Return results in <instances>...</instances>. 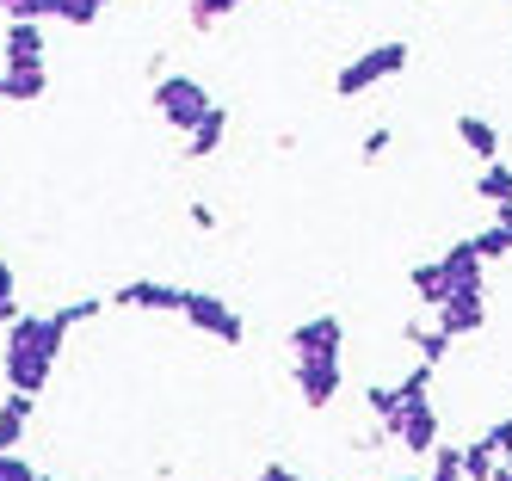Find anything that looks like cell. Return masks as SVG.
Masks as SVG:
<instances>
[{
  "label": "cell",
  "instance_id": "cell-1",
  "mask_svg": "<svg viewBox=\"0 0 512 481\" xmlns=\"http://www.w3.org/2000/svg\"><path fill=\"white\" fill-rule=\"evenodd\" d=\"M62 346H68V327L62 315H19L7 327V340H0V377H7L13 395H31L38 401L56 377V364H62Z\"/></svg>",
  "mask_w": 512,
  "mask_h": 481
},
{
  "label": "cell",
  "instance_id": "cell-2",
  "mask_svg": "<svg viewBox=\"0 0 512 481\" xmlns=\"http://www.w3.org/2000/svg\"><path fill=\"white\" fill-rule=\"evenodd\" d=\"M408 62H414V44H401V37H389V44H371V50H358V56L334 74V93H340V99H364L371 87L395 81V74H408Z\"/></svg>",
  "mask_w": 512,
  "mask_h": 481
},
{
  "label": "cell",
  "instance_id": "cell-3",
  "mask_svg": "<svg viewBox=\"0 0 512 481\" xmlns=\"http://www.w3.org/2000/svg\"><path fill=\"white\" fill-rule=\"evenodd\" d=\"M149 105H155V118H161L167 130H179V136H192V130L210 118V111H216L210 87L192 81V74H161L155 93H149Z\"/></svg>",
  "mask_w": 512,
  "mask_h": 481
},
{
  "label": "cell",
  "instance_id": "cell-4",
  "mask_svg": "<svg viewBox=\"0 0 512 481\" xmlns=\"http://www.w3.org/2000/svg\"><path fill=\"white\" fill-rule=\"evenodd\" d=\"M179 321H186L192 333H204V340H216V346H241V340H247L241 309L223 303L216 290H186V309H179Z\"/></svg>",
  "mask_w": 512,
  "mask_h": 481
},
{
  "label": "cell",
  "instance_id": "cell-5",
  "mask_svg": "<svg viewBox=\"0 0 512 481\" xmlns=\"http://www.w3.org/2000/svg\"><path fill=\"white\" fill-rule=\"evenodd\" d=\"M315 358H346V321L327 309L290 327V364H315Z\"/></svg>",
  "mask_w": 512,
  "mask_h": 481
},
{
  "label": "cell",
  "instance_id": "cell-6",
  "mask_svg": "<svg viewBox=\"0 0 512 481\" xmlns=\"http://www.w3.org/2000/svg\"><path fill=\"white\" fill-rule=\"evenodd\" d=\"M383 432H389V444H401V451H408V457H432L438 444H445V438H438L445 426H438V407H432V401L395 407V420H389Z\"/></svg>",
  "mask_w": 512,
  "mask_h": 481
},
{
  "label": "cell",
  "instance_id": "cell-7",
  "mask_svg": "<svg viewBox=\"0 0 512 481\" xmlns=\"http://www.w3.org/2000/svg\"><path fill=\"white\" fill-rule=\"evenodd\" d=\"M438 272H445V296H488V259L475 253V241H451L438 253Z\"/></svg>",
  "mask_w": 512,
  "mask_h": 481
},
{
  "label": "cell",
  "instance_id": "cell-8",
  "mask_svg": "<svg viewBox=\"0 0 512 481\" xmlns=\"http://www.w3.org/2000/svg\"><path fill=\"white\" fill-rule=\"evenodd\" d=\"M290 383H297L303 407H334L340 389H346V358H315V364H290Z\"/></svg>",
  "mask_w": 512,
  "mask_h": 481
},
{
  "label": "cell",
  "instance_id": "cell-9",
  "mask_svg": "<svg viewBox=\"0 0 512 481\" xmlns=\"http://www.w3.org/2000/svg\"><path fill=\"white\" fill-rule=\"evenodd\" d=\"M105 303H112V309L179 315V309H186V290H179V284H161V278H130V284H118V290H105Z\"/></svg>",
  "mask_w": 512,
  "mask_h": 481
},
{
  "label": "cell",
  "instance_id": "cell-10",
  "mask_svg": "<svg viewBox=\"0 0 512 481\" xmlns=\"http://www.w3.org/2000/svg\"><path fill=\"white\" fill-rule=\"evenodd\" d=\"M482 327H488V296H445V303H438V333L475 340Z\"/></svg>",
  "mask_w": 512,
  "mask_h": 481
},
{
  "label": "cell",
  "instance_id": "cell-11",
  "mask_svg": "<svg viewBox=\"0 0 512 481\" xmlns=\"http://www.w3.org/2000/svg\"><path fill=\"white\" fill-rule=\"evenodd\" d=\"M44 93H50V68L44 62H19V68L0 62V99L31 105V99H44Z\"/></svg>",
  "mask_w": 512,
  "mask_h": 481
},
{
  "label": "cell",
  "instance_id": "cell-12",
  "mask_svg": "<svg viewBox=\"0 0 512 481\" xmlns=\"http://www.w3.org/2000/svg\"><path fill=\"white\" fill-rule=\"evenodd\" d=\"M401 340H408V352H414L420 364H432V370H438V364H445V358L457 352V340H451V333H438V321H432V327L408 321V327H401Z\"/></svg>",
  "mask_w": 512,
  "mask_h": 481
},
{
  "label": "cell",
  "instance_id": "cell-13",
  "mask_svg": "<svg viewBox=\"0 0 512 481\" xmlns=\"http://www.w3.org/2000/svg\"><path fill=\"white\" fill-rule=\"evenodd\" d=\"M457 142H463L482 167H488V161H500V130H494L488 118H475V111H463V118H457Z\"/></svg>",
  "mask_w": 512,
  "mask_h": 481
},
{
  "label": "cell",
  "instance_id": "cell-14",
  "mask_svg": "<svg viewBox=\"0 0 512 481\" xmlns=\"http://www.w3.org/2000/svg\"><path fill=\"white\" fill-rule=\"evenodd\" d=\"M0 56H7V68L44 62V25H7V37H0Z\"/></svg>",
  "mask_w": 512,
  "mask_h": 481
},
{
  "label": "cell",
  "instance_id": "cell-15",
  "mask_svg": "<svg viewBox=\"0 0 512 481\" xmlns=\"http://www.w3.org/2000/svg\"><path fill=\"white\" fill-rule=\"evenodd\" d=\"M31 432V395H0V444H7V451H19V438Z\"/></svg>",
  "mask_w": 512,
  "mask_h": 481
},
{
  "label": "cell",
  "instance_id": "cell-16",
  "mask_svg": "<svg viewBox=\"0 0 512 481\" xmlns=\"http://www.w3.org/2000/svg\"><path fill=\"white\" fill-rule=\"evenodd\" d=\"M223 136H229V111H223V105H216V111H210V118H204V124L192 130V142H186V161H210V155H216V148H223Z\"/></svg>",
  "mask_w": 512,
  "mask_h": 481
},
{
  "label": "cell",
  "instance_id": "cell-17",
  "mask_svg": "<svg viewBox=\"0 0 512 481\" xmlns=\"http://www.w3.org/2000/svg\"><path fill=\"white\" fill-rule=\"evenodd\" d=\"M408 290H414V303H426V309L445 303V272H438V259H420V266L408 272Z\"/></svg>",
  "mask_w": 512,
  "mask_h": 481
},
{
  "label": "cell",
  "instance_id": "cell-18",
  "mask_svg": "<svg viewBox=\"0 0 512 481\" xmlns=\"http://www.w3.org/2000/svg\"><path fill=\"white\" fill-rule=\"evenodd\" d=\"M475 198H488L494 210L512 204V167H506V161H488L482 173H475Z\"/></svg>",
  "mask_w": 512,
  "mask_h": 481
},
{
  "label": "cell",
  "instance_id": "cell-19",
  "mask_svg": "<svg viewBox=\"0 0 512 481\" xmlns=\"http://www.w3.org/2000/svg\"><path fill=\"white\" fill-rule=\"evenodd\" d=\"M494 469H500V451L488 438H469L463 444V481H494Z\"/></svg>",
  "mask_w": 512,
  "mask_h": 481
},
{
  "label": "cell",
  "instance_id": "cell-20",
  "mask_svg": "<svg viewBox=\"0 0 512 481\" xmlns=\"http://www.w3.org/2000/svg\"><path fill=\"white\" fill-rule=\"evenodd\" d=\"M432 377H438V370L414 358V364H408V377L395 383V401H401V407H414V401H432Z\"/></svg>",
  "mask_w": 512,
  "mask_h": 481
},
{
  "label": "cell",
  "instance_id": "cell-21",
  "mask_svg": "<svg viewBox=\"0 0 512 481\" xmlns=\"http://www.w3.org/2000/svg\"><path fill=\"white\" fill-rule=\"evenodd\" d=\"M247 0H192L186 7V25L192 31H216V19H229V13H241Z\"/></svg>",
  "mask_w": 512,
  "mask_h": 481
},
{
  "label": "cell",
  "instance_id": "cell-22",
  "mask_svg": "<svg viewBox=\"0 0 512 481\" xmlns=\"http://www.w3.org/2000/svg\"><path fill=\"white\" fill-rule=\"evenodd\" d=\"M426 481H463V444H438L426 457Z\"/></svg>",
  "mask_w": 512,
  "mask_h": 481
},
{
  "label": "cell",
  "instance_id": "cell-23",
  "mask_svg": "<svg viewBox=\"0 0 512 481\" xmlns=\"http://www.w3.org/2000/svg\"><path fill=\"white\" fill-rule=\"evenodd\" d=\"M0 13H7V25H44L56 19V0H0Z\"/></svg>",
  "mask_w": 512,
  "mask_h": 481
},
{
  "label": "cell",
  "instance_id": "cell-24",
  "mask_svg": "<svg viewBox=\"0 0 512 481\" xmlns=\"http://www.w3.org/2000/svg\"><path fill=\"white\" fill-rule=\"evenodd\" d=\"M105 7H112V0H56V19L75 25V31H87V25H99Z\"/></svg>",
  "mask_w": 512,
  "mask_h": 481
},
{
  "label": "cell",
  "instance_id": "cell-25",
  "mask_svg": "<svg viewBox=\"0 0 512 481\" xmlns=\"http://www.w3.org/2000/svg\"><path fill=\"white\" fill-rule=\"evenodd\" d=\"M25 309H19V272H13V259H0V327H13Z\"/></svg>",
  "mask_w": 512,
  "mask_h": 481
},
{
  "label": "cell",
  "instance_id": "cell-26",
  "mask_svg": "<svg viewBox=\"0 0 512 481\" xmlns=\"http://www.w3.org/2000/svg\"><path fill=\"white\" fill-rule=\"evenodd\" d=\"M364 407H371V414H377V426H389L395 420V383H364Z\"/></svg>",
  "mask_w": 512,
  "mask_h": 481
},
{
  "label": "cell",
  "instance_id": "cell-27",
  "mask_svg": "<svg viewBox=\"0 0 512 481\" xmlns=\"http://www.w3.org/2000/svg\"><path fill=\"white\" fill-rule=\"evenodd\" d=\"M469 241H475V253H482V259H488V266H494V259H512V235H500V229H494V222H488V229H482V235H469Z\"/></svg>",
  "mask_w": 512,
  "mask_h": 481
},
{
  "label": "cell",
  "instance_id": "cell-28",
  "mask_svg": "<svg viewBox=\"0 0 512 481\" xmlns=\"http://www.w3.org/2000/svg\"><path fill=\"white\" fill-rule=\"evenodd\" d=\"M105 309V296H75V303H62L56 315H62V327H81V321H93Z\"/></svg>",
  "mask_w": 512,
  "mask_h": 481
},
{
  "label": "cell",
  "instance_id": "cell-29",
  "mask_svg": "<svg viewBox=\"0 0 512 481\" xmlns=\"http://www.w3.org/2000/svg\"><path fill=\"white\" fill-rule=\"evenodd\" d=\"M389 142H395V130H389V124H377V130H364L358 155H364V161H383V155H389Z\"/></svg>",
  "mask_w": 512,
  "mask_h": 481
},
{
  "label": "cell",
  "instance_id": "cell-30",
  "mask_svg": "<svg viewBox=\"0 0 512 481\" xmlns=\"http://www.w3.org/2000/svg\"><path fill=\"white\" fill-rule=\"evenodd\" d=\"M0 481H38V469H31L19 451H7V444H0Z\"/></svg>",
  "mask_w": 512,
  "mask_h": 481
},
{
  "label": "cell",
  "instance_id": "cell-31",
  "mask_svg": "<svg viewBox=\"0 0 512 481\" xmlns=\"http://www.w3.org/2000/svg\"><path fill=\"white\" fill-rule=\"evenodd\" d=\"M482 438H488L494 451H500V463H512V420H494V426H488Z\"/></svg>",
  "mask_w": 512,
  "mask_h": 481
},
{
  "label": "cell",
  "instance_id": "cell-32",
  "mask_svg": "<svg viewBox=\"0 0 512 481\" xmlns=\"http://www.w3.org/2000/svg\"><path fill=\"white\" fill-rule=\"evenodd\" d=\"M186 216H192V229H204V235H210V229H216V210H210V204H204V198H198V204H192V210H186Z\"/></svg>",
  "mask_w": 512,
  "mask_h": 481
},
{
  "label": "cell",
  "instance_id": "cell-33",
  "mask_svg": "<svg viewBox=\"0 0 512 481\" xmlns=\"http://www.w3.org/2000/svg\"><path fill=\"white\" fill-rule=\"evenodd\" d=\"M253 481H303V475H297V469H290V463H266L260 475H253Z\"/></svg>",
  "mask_w": 512,
  "mask_h": 481
},
{
  "label": "cell",
  "instance_id": "cell-34",
  "mask_svg": "<svg viewBox=\"0 0 512 481\" xmlns=\"http://www.w3.org/2000/svg\"><path fill=\"white\" fill-rule=\"evenodd\" d=\"M494 229H500V235H512V204H500V210H494Z\"/></svg>",
  "mask_w": 512,
  "mask_h": 481
},
{
  "label": "cell",
  "instance_id": "cell-35",
  "mask_svg": "<svg viewBox=\"0 0 512 481\" xmlns=\"http://www.w3.org/2000/svg\"><path fill=\"white\" fill-rule=\"evenodd\" d=\"M494 481H512V463H500V469H494Z\"/></svg>",
  "mask_w": 512,
  "mask_h": 481
},
{
  "label": "cell",
  "instance_id": "cell-36",
  "mask_svg": "<svg viewBox=\"0 0 512 481\" xmlns=\"http://www.w3.org/2000/svg\"><path fill=\"white\" fill-rule=\"evenodd\" d=\"M395 481H426V475H395Z\"/></svg>",
  "mask_w": 512,
  "mask_h": 481
},
{
  "label": "cell",
  "instance_id": "cell-37",
  "mask_svg": "<svg viewBox=\"0 0 512 481\" xmlns=\"http://www.w3.org/2000/svg\"><path fill=\"white\" fill-rule=\"evenodd\" d=\"M38 481H62V475H44V469H38Z\"/></svg>",
  "mask_w": 512,
  "mask_h": 481
}]
</instances>
